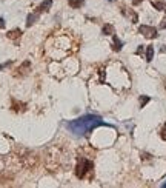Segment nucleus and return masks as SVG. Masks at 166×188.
Listing matches in <instances>:
<instances>
[{
	"label": "nucleus",
	"mask_w": 166,
	"mask_h": 188,
	"mask_svg": "<svg viewBox=\"0 0 166 188\" xmlns=\"http://www.w3.org/2000/svg\"><path fill=\"white\" fill-rule=\"evenodd\" d=\"M143 0H132V5H138V3H141Z\"/></svg>",
	"instance_id": "20"
},
{
	"label": "nucleus",
	"mask_w": 166,
	"mask_h": 188,
	"mask_svg": "<svg viewBox=\"0 0 166 188\" xmlns=\"http://www.w3.org/2000/svg\"><path fill=\"white\" fill-rule=\"evenodd\" d=\"M152 5H154V8H157L158 11H164V13H166V5H164L163 2H152Z\"/></svg>",
	"instance_id": "14"
},
{
	"label": "nucleus",
	"mask_w": 166,
	"mask_h": 188,
	"mask_svg": "<svg viewBox=\"0 0 166 188\" xmlns=\"http://www.w3.org/2000/svg\"><path fill=\"white\" fill-rule=\"evenodd\" d=\"M11 65V62H6V63H2L0 65V69H3V68H6V66H10Z\"/></svg>",
	"instance_id": "17"
},
{
	"label": "nucleus",
	"mask_w": 166,
	"mask_h": 188,
	"mask_svg": "<svg viewBox=\"0 0 166 188\" xmlns=\"http://www.w3.org/2000/svg\"><path fill=\"white\" fill-rule=\"evenodd\" d=\"M6 36H8V39H11V40H17V39L22 36V31H20V29H13V31H10Z\"/></svg>",
	"instance_id": "9"
},
{
	"label": "nucleus",
	"mask_w": 166,
	"mask_h": 188,
	"mask_svg": "<svg viewBox=\"0 0 166 188\" xmlns=\"http://www.w3.org/2000/svg\"><path fill=\"white\" fill-rule=\"evenodd\" d=\"M160 137H161L163 140H166V125H163V128H161V131H160Z\"/></svg>",
	"instance_id": "16"
},
{
	"label": "nucleus",
	"mask_w": 166,
	"mask_h": 188,
	"mask_svg": "<svg viewBox=\"0 0 166 188\" xmlns=\"http://www.w3.org/2000/svg\"><path fill=\"white\" fill-rule=\"evenodd\" d=\"M112 42H114V43H112V49H114V51H120L122 46H123L122 40H120L117 36H112Z\"/></svg>",
	"instance_id": "7"
},
{
	"label": "nucleus",
	"mask_w": 166,
	"mask_h": 188,
	"mask_svg": "<svg viewBox=\"0 0 166 188\" xmlns=\"http://www.w3.org/2000/svg\"><path fill=\"white\" fill-rule=\"evenodd\" d=\"M68 2H69V5H71L72 8H75V10H77V8H82L83 3H85L83 0H68Z\"/></svg>",
	"instance_id": "12"
},
{
	"label": "nucleus",
	"mask_w": 166,
	"mask_h": 188,
	"mask_svg": "<svg viewBox=\"0 0 166 188\" xmlns=\"http://www.w3.org/2000/svg\"><path fill=\"white\" fill-rule=\"evenodd\" d=\"M141 53H143V46H140V48L137 49V54H141Z\"/></svg>",
	"instance_id": "21"
},
{
	"label": "nucleus",
	"mask_w": 166,
	"mask_h": 188,
	"mask_svg": "<svg viewBox=\"0 0 166 188\" xmlns=\"http://www.w3.org/2000/svg\"><path fill=\"white\" fill-rule=\"evenodd\" d=\"M29 66H31V63H29V62H25V63H23V65H22V66L17 69V71H19V72H17V76H25V74L28 72L26 69H28Z\"/></svg>",
	"instance_id": "11"
},
{
	"label": "nucleus",
	"mask_w": 166,
	"mask_h": 188,
	"mask_svg": "<svg viewBox=\"0 0 166 188\" xmlns=\"http://www.w3.org/2000/svg\"><path fill=\"white\" fill-rule=\"evenodd\" d=\"M154 59V48L152 46H148L146 48V62H151Z\"/></svg>",
	"instance_id": "13"
},
{
	"label": "nucleus",
	"mask_w": 166,
	"mask_h": 188,
	"mask_svg": "<svg viewBox=\"0 0 166 188\" xmlns=\"http://www.w3.org/2000/svg\"><path fill=\"white\" fill-rule=\"evenodd\" d=\"M49 171H66L71 165V154L63 145H52L46 150L45 157Z\"/></svg>",
	"instance_id": "1"
},
{
	"label": "nucleus",
	"mask_w": 166,
	"mask_h": 188,
	"mask_svg": "<svg viewBox=\"0 0 166 188\" xmlns=\"http://www.w3.org/2000/svg\"><path fill=\"white\" fill-rule=\"evenodd\" d=\"M92 166H94V163H92L91 160H88L86 157L79 156V157H77V165H75V176H77L79 179L86 177V174L92 170Z\"/></svg>",
	"instance_id": "4"
},
{
	"label": "nucleus",
	"mask_w": 166,
	"mask_h": 188,
	"mask_svg": "<svg viewBox=\"0 0 166 188\" xmlns=\"http://www.w3.org/2000/svg\"><path fill=\"white\" fill-rule=\"evenodd\" d=\"M98 125H103V120L100 116H94V114H88V116H83V117L68 122V128L75 136H85L86 133H89L91 130H94Z\"/></svg>",
	"instance_id": "3"
},
{
	"label": "nucleus",
	"mask_w": 166,
	"mask_h": 188,
	"mask_svg": "<svg viewBox=\"0 0 166 188\" xmlns=\"http://www.w3.org/2000/svg\"><path fill=\"white\" fill-rule=\"evenodd\" d=\"M46 49L52 59L59 60V59H62L71 53V39L68 36H63V34H56L48 40Z\"/></svg>",
	"instance_id": "2"
},
{
	"label": "nucleus",
	"mask_w": 166,
	"mask_h": 188,
	"mask_svg": "<svg viewBox=\"0 0 166 188\" xmlns=\"http://www.w3.org/2000/svg\"><path fill=\"white\" fill-rule=\"evenodd\" d=\"M149 100H151V97H149V96H141V97H140V108H143Z\"/></svg>",
	"instance_id": "15"
},
{
	"label": "nucleus",
	"mask_w": 166,
	"mask_h": 188,
	"mask_svg": "<svg viewBox=\"0 0 166 188\" xmlns=\"http://www.w3.org/2000/svg\"><path fill=\"white\" fill-rule=\"evenodd\" d=\"M160 28H161V29H164V28H166V19H163V22L160 23Z\"/></svg>",
	"instance_id": "18"
},
{
	"label": "nucleus",
	"mask_w": 166,
	"mask_h": 188,
	"mask_svg": "<svg viewBox=\"0 0 166 188\" xmlns=\"http://www.w3.org/2000/svg\"><path fill=\"white\" fill-rule=\"evenodd\" d=\"M109 2H112V0H109Z\"/></svg>",
	"instance_id": "23"
},
{
	"label": "nucleus",
	"mask_w": 166,
	"mask_h": 188,
	"mask_svg": "<svg viewBox=\"0 0 166 188\" xmlns=\"http://www.w3.org/2000/svg\"><path fill=\"white\" fill-rule=\"evenodd\" d=\"M37 19H39V14H29V16L26 17V26H28V28L33 26V25L37 22Z\"/></svg>",
	"instance_id": "8"
},
{
	"label": "nucleus",
	"mask_w": 166,
	"mask_h": 188,
	"mask_svg": "<svg viewBox=\"0 0 166 188\" xmlns=\"http://www.w3.org/2000/svg\"><path fill=\"white\" fill-rule=\"evenodd\" d=\"M0 28H5V20L0 17Z\"/></svg>",
	"instance_id": "19"
},
{
	"label": "nucleus",
	"mask_w": 166,
	"mask_h": 188,
	"mask_svg": "<svg viewBox=\"0 0 166 188\" xmlns=\"http://www.w3.org/2000/svg\"><path fill=\"white\" fill-rule=\"evenodd\" d=\"M161 186H163V188H166V182H164V183H163V185H161Z\"/></svg>",
	"instance_id": "22"
},
{
	"label": "nucleus",
	"mask_w": 166,
	"mask_h": 188,
	"mask_svg": "<svg viewBox=\"0 0 166 188\" xmlns=\"http://www.w3.org/2000/svg\"><path fill=\"white\" fill-rule=\"evenodd\" d=\"M51 6H52V0H45V2H42V3L39 5V8H37V14H39V13H45V11H48Z\"/></svg>",
	"instance_id": "6"
},
{
	"label": "nucleus",
	"mask_w": 166,
	"mask_h": 188,
	"mask_svg": "<svg viewBox=\"0 0 166 188\" xmlns=\"http://www.w3.org/2000/svg\"><path fill=\"white\" fill-rule=\"evenodd\" d=\"M138 33L141 34V36H145L146 39H155L158 34H157V29L154 28V26H148V25H141L140 28H138Z\"/></svg>",
	"instance_id": "5"
},
{
	"label": "nucleus",
	"mask_w": 166,
	"mask_h": 188,
	"mask_svg": "<svg viewBox=\"0 0 166 188\" xmlns=\"http://www.w3.org/2000/svg\"><path fill=\"white\" fill-rule=\"evenodd\" d=\"M102 33H103L105 36H114V26L108 23V25H105V26H103Z\"/></svg>",
	"instance_id": "10"
}]
</instances>
